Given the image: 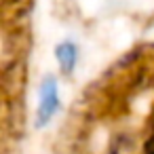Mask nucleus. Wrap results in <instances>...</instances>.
<instances>
[{"instance_id": "obj_1", "label": "nucleus", "mask_w": 154, "mask_h": 154, "mask_svg": "<svg viewBox=\"0 0 154 154\" xmlns=\"http://www.w3.org/2000/svg\"><path fill=\"white\" fill-rule=\"evenodd\" d=\"M38 110H36V127H47L57 110H59V93H57V78L55 76H45L38 89Z\"/></svg>"}, {"instance_id": "obj_2", "label": "nucleus", "mask_w": 154, "mask_h": 154, "mask_svg": "<svg viewBox=\"0 0 154 154\" xmlns=\"http://www.w3.org/2000/svg\"><path fill=\"white\" fill-rule=\"evenodd\" d=\"M55 57H57V63L61 68L63 74H70L74 68H76V61H78V49L74 42H61L57 45L55 49Z\"/></svg>"}]
</instances>
